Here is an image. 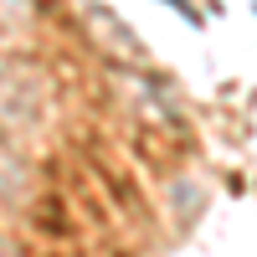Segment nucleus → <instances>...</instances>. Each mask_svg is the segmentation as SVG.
Wrapping results in <instances>:
<instances>
[{"label":"nucleus","instance_id":"7ed1b4c3","mask_svg":"<svg viewBox=\"0 0 257 257\" xmlns=\"http://www.w3.org/2000/svg\"><path fill=\"white\" fill-rule=\"evenodd\" d=\"M0 257H11V252H6V247H0Z\"/></svg>","mask_w":257,"mask_h":257},{"label":"nucleus","instance_id":"f03ea898","mask_svg":"<svg viewBox=\"0 0 257 257\" xmlns=\"http://www.w3.org/2000/svg\"><path fill=\"white\" fill-rule=\"evenodd\" d=\"M0 113H6V88H0Z\"/></svg>","mask_w":257,"mask_h":257},{"label":"nucleus","instance_id":"f257e3e1","mask_svg":"<svg viewBox=\"0 0 257 257\" xmlns=\"http://www.w3.org/2000/svg\"><path fill=\"white\" fill-rule=\"evenodd\" d=\"M26 185V170H21V160H16V149L0 139V196H16V190Z\"/></svg>","mask_w":257,"mask_h":257}]
</instances>
